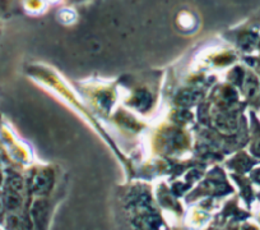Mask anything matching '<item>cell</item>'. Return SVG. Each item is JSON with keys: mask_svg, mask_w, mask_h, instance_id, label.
Listing matches in <instances>:
<instances>
[{"mask_svg": "<svg viewBox=\"0 0 260 230\" xmlns=\"http://www.w3.org/2000/svg\"><path fill=\"white\" fill-rule=\"evenodd\" d=\"M8 188L9 191L15 192V193H21L22 189H23V183H22V179L18 176H12L8 180Z\"/></svg>", "mask_w": 260, "mask_h": 230, "instance_id": "cell-3", "label": "cell"}, {"mask_svg": "<svg viewBox=\"0 0 260 230\" xmlns=\"http://www.w3.org/2000/svg\"><path fill=\"white\" fill-rule=\"evenodd\" d=\"M5 203L10 210L18 209L21 206V196H19V193H15V192L8 189L5 196Z\"/></svg>", "mask_w": 260, "mask_h": 230, "instance_id": "cell-1", "label": "cell"}, {"mask_svg": "<svg viewBox=\"0 0 260 230\" xmlns=\"http://www.w3.org/2000/svg\"><path fill=\"white\" fill-rule=\"evenodd\" d=\"M48 188V179L45 175H37L34 182V189L37 193H43L47 191Z\"/></svg>", "mask_w": 260, "mask_h": 230, "instance_id": "cell-2", "label": "cell"}, {"mask_svg": "<svg viewBox=\"0 0 260 230\" xmlns=\"http://www.w3.org/2000/svg\"><path fill=\"white\" fill-rule=\"evenodd\" d=\"M4 211V206H3V201L0 200V216H1V214H3Z\"/></svg>", "mask_w": 260, "mask_h": 230, "instance_id": "cell-4", "label": "cell"}]
</instances>
